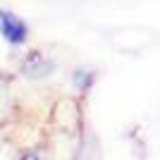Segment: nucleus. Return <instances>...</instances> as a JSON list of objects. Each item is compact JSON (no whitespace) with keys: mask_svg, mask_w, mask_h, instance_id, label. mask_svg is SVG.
<instances>
[{"mask_svg":"<svg viewBox=\"0 0 160 160\" xmlns=\"http://www.w3.org/2000/svg\"><path fill=\"white\" fill-rule=\"evenodd\" d=\"M0 36L10 46H24L29 41V24L12 10H0Z\"/></svg>","mask_w":160,"mask_h":160,"instance_id":"1","label":"nucleus"}]
</instances>
